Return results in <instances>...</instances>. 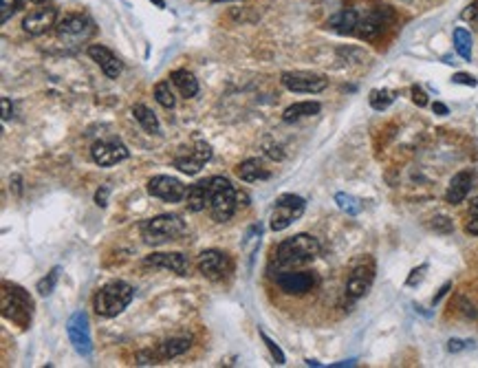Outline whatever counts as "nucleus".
Wrapping results in <instances>:
<instances>
[{"mask_svg": "<svg viewBox=\"0 0 478 368\" xmlns=\"http://www.w3.org/2000/svg\"><path fill=\"white\" fill-rule=\"evenodd\" d=\"M135 289L130 287L124 280H111L109 284L95 293L93 298V309L100 318H115L124 311V309L133 302Z\"/></svg>", "mask_w": 478, "mask_h": 368, "instance_id": "obj_1", "label": "nucleus"}, {"mask_svg": "<svg viewBox=\"0 0 478 368\" xmlns=\"http://www.w3.org/2000/svg\"><path fill=\"white\" fill-rule=\"evenodd\" d=\"M318 254H320L318 239H313V236H309V234H297L278 245L276 260L284 267H293V265L309 263V260H313Z\"/></svg>", "mask_w": 478, "mask_h": 368, "instance_id": "obj_2", "label": "nucleus"}, {"mask_svg": "<svg viewBox=\"0 0 478 368\" xmlns=\"http://www.w3.org/2000/svg\"><path fill=\"white\" fill-rule=\"evenodd\" d=\"M185 232V223L176 214H161L141 223V239L148 245H163L176 241Z\"/></svg>", "mask_w": 478, "mask_h": 368, "instance_id": "obj_3", "label": "nucleus"}, {"mask_svg": "<svg viewBox=\"0 0 478 368\" xmlns=\"http://www.w3.org/2000/svg\"><path fill=\"white\" fill-rule=\"evenodd\" d=\"M236 210V190L225 176L210 179V212L217 223L230 221Z\"/></svg>", "mask_w": 478, "mask_h": 368, "instance_id": "obj_4", "label": "nucleus"}, {"mask_svg": "<svg viewBox=\"0 0 478 368\" xmlns=\"http://www.w3.org/2000/svg\"><path fill=\"white\" fill-rule=\"evenodd\" d=\"M33 313V300L29 298V293L25 289L16 287V284H3V315L11 320L18 326H29Z\"/></svg>", "mask_w": 478, "mask_h": 368, "instance_id": "obj_5", "label": "nucleus"}, {"mask_svg": "<svg viewBox=\"0 0 478 368\" xmlns=\"http://www.w3.org/2000/svg\"><path fill=\"white\" fill-rule=\"evenodd\" d=\"M304 199L302 196H295V194H284L276 201V210L271 212V219H269V228L273 232H282L289 228L291 223H295L304 214Z\"/></svg>", "mask_w": 478, "mask_h": 368, "instance_id": "obj_6", "label": "nucleus"}, {"mask_svg": "<svg viewBox=\"0 0 478 368\" xmlns=\"http://www.w3.org/2000/svg\"><path fill=\"white\" fill-rule=\"evenodd\" d=\"M57 29V38L62 40L64 44H80L89 40L95 25L89 16H82V14H66L64 18H59V22L55 25Z\"/></svg>", "mask_w": 478, "mask_h": 368, "instance_id": "obj_7", "label": "nucleus"}, {"mask_svg": "<svg viewBox=\"0 0 478 368\" xmlns=\"http://www.w3.org/2000/svg\"><path fill=\"white\" fill-rule=\"evenodd\" d=\"M390 20H392V11L388 7L368 9L366 14H360V22H357L355 35H360V38H364V40H373L388 29Z\"/></svg>", "mask_w": 478, "mask_h": 368, "instance_id": "obj_8", "label": "nucleus"}, {"mask_svg": "<svg viewBox=\"0 0 478 368\" xmlns=\"http://www.w3.org/2000/svg\"><path fill=\"white\" fill-rule=\"evenodd\" d=\"M66 333L68 340L73 344V349L80 355H91L93 351V340H91V324H89V315L84 311H75L73 315L68 318L66 322Z\"/></svg>", "mask_w": 478, "mask_h": 368, "instance_id": "obj_9", "label": "nucleus"}, {"mask_svg": "<svg viewBox=\"0 0 478 368\" xmlns=\"http://www.w3.org/2000/svg\"><path fill=\"white\" fill-rule=\"evenodd\" d=\"M282 86L291 93H322L329 86V80L324 75L309 73V71H291L282 73Z\"/></svg>", "mask_w": 478, "mask_h": 368, "instance_id": "obj_10", "label": "nucleus"}, {"mask_svg": "<svg viewBox=\"0 0 478 368\" xmlns=\"http://www.w3.org/2000/svg\"><path fill=\"white\" fill-rule=\"evenodd\" d=\"M128 154H130V150L119 139H102V141H98V144H93V148H91L93 161L98 165H104V168L126 161Z\"/></svg>", "mask_w": 478, "mask_h": 368, "instance_id": "obj_11", "label": "nucleus"}, {"mask_svg": "<svg viewBox=\"0 0 478 368\" xmlns=\"http://www.w3.org/2000/svg\"><path fill=\"white\" fill-rule=\"evenodd\" d=\"M148 192L161 201H168V203H178V201L187 196V187L178 179H174V176L159 174L148 181Z\"/></svg>", "mask_w": 478, "mask_h": 368, "instance_id": "obj_12", "label": "nucleus"}, {"mask_svg": "<svg viewBox=\"0 0 478 368\" xmlns=\"http://www.w3.org/2000/svg\"><path fill=\"white\" fill-rule=\"evenodd\" d=\"M375 280V263L373 260H364V263L355 265L351 276H349V282H346V293L351 295V298H362V295L368 293L370 284H373Z\"/></svg>", "mask_w": 478, "mask_h": 368, "instance_id": "obj_13", "label": "nucleus"}, {"mask_svg": "<svg viewBox=\"0 0 478 368\" xmlns=\"http://www.w3.org/2000/svg\"><path fill=\"white\" fill-rule=\"evenodd\" d=\"M199 271L210 280H219L230 271V256L219 249H205L199 256Z\"/></svg>", "mask_w": 478, "mask_h": 368, "instance_id": "obj_14", "label": "nucleus"}, {"mask_svg": "<svg viewBox=\"0 0 478 368\" xmlns=\"http://www.w3.org/2000/svg\"><path fill=\"white\" fill-rule=\"evenodd\" d=\"M276 282L284 293L302 295L315 287V276L311 271H282L276 276Z\"/></svg>", "mask_w": 478, "mask_h": 368, "instance_id": "obj_15", "label": "nucleus"}, {"mask_svg": "<svg viewBox=\"0 0 478 368\" xmlns=\"http://www.w3.org/2000/svg\"><path fill=\"white\" fill-rule=\"evenodd\" d=\"M55 18H57V9H53V7L33 9L31 14H27L25 20H22V29H25V33H29V35H42L51 27L57 25Z\"/></svg>", "mask_w": 478, "mask_h": 368, "instance_id": "obj_16", "label": "nucleus"}, {"mask_svg": "<svg viewBox=\"0 0 478 368\" xmlns=\"http://www.w3.org/2000/svg\"><path fill=\"white\" fill-rule=\"evenodd\" d=\"M210 159H212V148L205 144V141H199V144L190 150L185 157L174 159V168H178L185 174H196Z\"/></svg>", "mask_w": 478, "mask_h": 368, "instance_id": "obj_17", "label": "nucleus"}, {"mask_svg": "<svg viewBox=\"0 0 478 368\" xmlns=\"http://www.w3.org/2000/svg\"><path fill=\"white\" fill-rule=\"evenodd\" d=\"M148 267H157V269H168V271H174V274L178 276H187V269H190V263H187V256L181 254V252H170V254H150L146 256V260H143Z\"/></svg>", "mask_w": 478, "mask_h": 368, "instance_id": "obj_18", "label": "nucleus"}, {"mask_svg": "<svg viewBox=\"0 0 478 368\" xmlns=\"http://www.w3.org/2000/svg\"><path fill=\"white\" fill-rule=\"evenodd\" d=\"M89 55L93 62H98V66L106 73V77L117 80L119 73H122V62H119V57L109 49V46L104 44H91L89 46Z\"/></svg>", "mask_w": 478, "mask_h": 368, "instance_id": "obj_19", "label": "nucleus"}, {"mask_svg": "<svg viewBox=\"0 0 478 368\" xmlns=\"http://www.w3.org/2000/svg\"><path fill=\"white\" fill-rule=\"evenodd\" d=\"M474 185V174L470 170H463L457 172L452 176V181L448 185V192H445V201L452 205H459L465 201V196L470 194V190Z\"/></svg>", "mask_w": 478, "mask_h": 368, "instance_id": "obj_20", "label": "nucleus"}, {"mask_svg": "<svg viewBox=\"0 0 478 368\" xmlns=\"http://www.w3.org/2000/svg\"><path fill=\"white\" fill-rule=\"evenodd\" d=\"M187 210L190 212H201L210 205V179L208 181H199L194 185L187 187Z\"/></svg>", "mask_w": 478, "mask_h": 368, "instance_id": "obj_21", "label": "nucleus"}, {"mask_svg": "<svg viewBox=\"0 0 478 368\" xmlns=\"http://www.w3.org/2000/svg\"><path fill=\"white\" fill-rule=\"evenodd\" d=\"M357 22H360V11L344 9V11H340V14H335V16L329 20V27L333 31H338V33L351 35V33L357 31Z\"/></svg>", "mask_w": 478, "mask_h": 368, "instance_id": "obj_22", "label": "nucleus"}, {"mask_svg": "<svg viewBox=\"0 0 478 368\" xmlns=\"http://www.w3.org/2000/svg\"><path fill=\"white\" fill-rule=\"evenodd\" d=\"M170 82L181 91L183 98H194V95L199 93V82H196L194 73H190V71H185V68L172 71Z\"/></svg>", "mask_w": 478, "mask_h": 368, "instance_id": "obj_23", "label": "nucleus"}, {"mask_svg": "<svg viewBox=\"0 0 478 368\" xmlns=\"http://www.w3.org/2000/svg\"><path fill=\"white\" fill-rule=\"evenodd\" d=\"M320 109H322V106L318 102H295L282 113V120L284 122H297V120H304V117L318 115Z\"/></svg>", "mask_w": 478, "mask_h": 368, "instance_id": "obj_24", "label": "nucleus"}, {"mask_svg": "<svg viewBox=\"0 0 478 368\" xmlns=\"http://www.w3.org/2000/svg\"><path fill=\"white\" fill-rule=\"evenodd\" d=\"M236 174L241 176L243 181H247V183H254L258 179H267V176H269V172L262 168V163L258 159H245L236 168Z\"/></svg>", "mask_w": 478, "mask_h": 368, "instance_id": "obj_25", "label": "nucleus"}, {"mask_svg": "<svg viewBox=\"0 0 478 368\" xmlns=\"http://www.w3.org/2000/svg\"><path fill=\"white\" fill-rule=\"evenodd\" d=\"M133 115H135V120L143 126V130H148L150 135H161V124L157 120V115H154L148 106L135 104L133 106Z\"/></svg>", "mask_w": 478, "mask_h": 368, "instance_id": "obj_26", "label": "nucleus"}, {"mask_svg": "<svg viewBox=\"0 0 478 368\" xmlns=\"http://www.w3.org/2000/svg\"><path fill=\"white\" fill-rule=\"evenodd\" d=\"M190 344H192V340L190 338H172L168 342H163L161 347H159V355L163 360H168V358H176V355H181L190 349Z\"/></svg>", "mask_w": 478, "mask_h": 368, "instance_id": "obj_27", "label": "nucleus"}, {"mask_svg": "<svg viewBox=\"0 0 478 368\" xmlns=\"http://www.w3.org/2000/svg\"><path fill=\"white\" fill-rule=\"evenodd\" d=\"M454 49L463 57V60H472V35L465 29L454 31Z\"/></svg>", "mask_w": 478, "mask_h": 368, "instance_id": "obj_28", "label": "nucleus"}, {"mask_svg": "<svg viewBox=\"0 0 478 368\" xmlns=\"http://www.w3.org/2000/svg\"><path fill=\"white\" fill-rule=\"evenodd\" d=\"M394 98H397V95H394L392 91H388V89H375L373 93H370L368 102H370V106H373L375 111H386L388 106L394 102Z\"/></svg>", "mask_w": 478, "mask_h": 368, "instance_id": "obj_29", "label": "nucleus"}, {"mask_svg": "<svg viewBox=\"0 0 478 368\" xmlns=\"http://www.w3.org/2000/svg\"><path fill=\"white\" fill-rule=\"evenodd\" d=\"M154 100H157L163 109H174L176 98H174V93L170 89V82H159V84L154 86Z\"/></svg>", "mask_w": 478, "mask_h": 368, "instance_id": "obj_30", "label": "nucleus"}, {"mask_svg": "<svg viewBox=\"0 0 478 368\" xmlns=\"http://www.w3.org/2000/svg\"><path fill=\"white\" fill-rule=\"evenodd\" d=\"M335 203H338V208L342 212H346V214H353L355 217V214H360V212H362V203L355 196H351V194L338 192L335 194Z\"/></svg>", "mask_w": 478, "mask_h": 368, "instance_id": "obj_31", "label": "nucleus"}, {"mask_svg": "<svg viewBox=\"0 0 478 368\" xmlns=\"http://www.w3.org/2000/svg\"><path fill=\"white\" fill-rule=\"evenodd\" d=\"M57 278H59V267H53L49 274H46V278H42L40 282H38V293L40 295H51L53 293V289H55V284H57Z\"/></svg>", "mask_w": 478, "mask_h": 368, "instance_id": "obj_32", "label": "nucleus"}, {"mask_svg": "<svg viewBox=\"0 0 478 368\" xmlns=\"http://www.w3.org/2000/svg\"><path fill=\"white\" fill-rule=\"evenodd\" d=\"M260 338H262V342L267 344V349H269V353H271V358L276 360V364H284V353L280 351L278 344L273 342V340L265 333V331H260Z\"/></svg>", "mask_w": 478, "mask_h": 368, "instance_id": "obj_33", "label": "nucleus"}, {"mask_svg": "<svg viewBox=\"0 0 478 368\" xmlns=\"http://www.w3.org/2000/svg\"><path fill=\"white\" fill-rule=\"evenodd\" d=\"M432 230H436V232H452L454 225H452V221L448 217H436V219H432Z\"/></svg>", "mask_w": 478, "mask_h": 368, "instance_id": "obj_34", "label": "nucleus"}, {"mask_svg": "<svg viewBox=\"0 0 478 368\" xmlns=\"http://www.w3.org/2000/svg\"><path fill=\"white\" fill-rule=\"evenodd\" d=\"M20 0H0V9H3V22L9 20V16L14 14Z\"/></svg>", "mask_w": 478, "mask_h": 368, "instance_id": "obj_35", "label": "nucleus"}, {"mask_svg": "<svg viewBox=\"0 0 478 368\" xmlns=\"http://www.w3.org/2000/svg\"><path fill=\"white\" fill-rule=\"evenodd\" d=\"M461 18H463V20H468V22H476V25H478V0H476V3H472L468 9L463 11Z\"/></svg>", "mask_w": 478, "mask_h": 368, "instance_id": "obj_36", "label": "nucleus"}, {"mask_svg": "<svg viewBox=\"0 0 478 368\" xmlns=\"http://www.w3.org/2000/svg\"><path fill=\"white\" fill-rule=\"evenodd\" d=\"M452 82H454V84H465V86H476L478 84L476 77H472L468 73H454Z\"/></svg>", "mask_w": 478, "mask_h": 368, "instance_id": "obj_37", "label": "nucleus"}, {"mask_svg": "<svg viewBox=\"0 0 478 368\" xmlns=\"http://www.w3.org/2000/svg\"><path fill=\"white\" fill-rule=\"evenodd\" d=\"M412 102L416 104V106H428V95L421 91V86H412Z\"/></svg>", "mask_w": 478, "mask_h": 368, "instance_id": "obj_38", "label": "nucleus"}, {"mask_svg": "<svg viewBox=\"0 0 478 368\" xmlns=\"http://www.w3.org/2000/svg\"><path fill=\"white\" fill-rule=\"evenodd\" d=\"M428 267L423 265V267H416V269H412V276L408 278V280H405V284H408V287H414V284L416 282H419L421 278H423V271H425Z\"/></svg>", "mask_w": 478, "mask_h": 368, "instance_id": "obj_39", "label": "nucleus"}, {"mask_svg": "<svg viewBox=\"0 0 478 368\" xmlns=\"http://www.w3.org/2000/svg\"><path fill=\"white\" fill-rule=\"evenodd\" d=\"M106 201H109V185H102V187L98 190V194H95V203L104 208Z\"/></svg>", "mask_w": 478, "mask_h": 368, "instance_id": "obj_40", "label": "nucleus"}, {"mask_svg": "<svg viewBox=\"0 0 478 368\" xmlns=\"http://www.w3.org/2000/svg\"><path fill=\"white\" fill-rule=\"evenodd\" d=\"M468 344H470V342H463V340H450V342H448V351H450V353H459V351H463V349H468Z\"/></svg>", "mask_w": 478, "mask_h": 368, "instance_id": "obj_41", "label": "nucleus"}, {"mask_svg": "<svg viewBox=\"0 0 478 368\" xmlns=\"http://www.w3.org/2000/svg\"><path fill=\"white\" fill-rule=\"evenodd\" d=\"M11 117V102H9V98H3V120L7 122Z\"/></svg>", "mask_w": 478, "mask_h": 368, "instance_id": "obj_42", "label": "nucleus"}, {"mask_svg": "<svg viewBox=\"0 0 478 368\" xmlns=\"http://www.w3.org/2000/svg\"><path fill=\"white\" fill-rule=\"evenodd\" d=\"M465 230H468V234H474V236H478V217H474V219L468 223V228H465Z\"/></svg>", "mask_w": 478, "mask_h": 368, "instance_id": "obj_43", "label": "nucleus"}, {"mask_svg": "<svg viewBox=\"0 0 478 368\" xmlns=\"http://www.w3.org/2000/svg\"><path fill=\"white\" fill-rule=\"evenodd\" d=\"M432 109H434V113H436V115H448V113H450V111H448V106H445V104H441V102H434Z\"/></svg>", "mask_w": 478, "mask_h": 368, "instance_id": "obj_44", "label": "nucleus"}, {"mask_svg": "<svg viewBox=\"0 0 478 368\" xmlns=\"http://www.w3.org/2000/svg\"><path fill=\"white\" fill-rule=\"evenodd\" d=\"M470 212H472V217H478V196H474V201L470 203Z\"/></svg>", "mask_w": 478, "mask_h": 368, "instance_id": "obj_45", "label": "nucleus"}, {"mask_svg": "<svg viewBox=\"0 0 478 368\" xmlns=\"http://www.w3.org/2000/svg\"><path fill=\"white\" fill-rule=\"evenodd\" d=\"M448 289H450V282H448V284H445V287H443V289H441V291H439V293L434 295V300H432V302L436 304V302H439V300H441V298H443V295H445V291H448Z\"/></svg>", "mask_w": 478, "mask_h": 368, "instance_id": "obj_46", "label": "nucleus"}, {"mask_svg": "<svg viewBox=\"0 0 478 368\" xmlns=\"http://www.w3.org/2000/svg\"><path fill=\"white\" fill-rule=\"evenodd\" d=\"M31 3H35V5H42V3H46V0H31Z\"/></svg>", "mask_w": 478, "mask_h": 368, "instance_id": "obj_47", "label": "nucleus"}, {"mask_svg": "<svg viewBox=\"0 0 478 368\" xmlns=\"http://www.w3.org/2000/svg\"><path fill=\"white\" fill-rule=\"evenodd\" d=\"M152 3H157L159 7H163V0H152Z\"/></svg>", "mask_w": 478, "mask_h": 368, "instance_id": "obj_48", "label": "nucleus"}, {"mask_svg": "<svg viewBox=\"0 0 478 368\" xmlns=\"http://www.w3.org/2000/svg\"><path fill=\"white\" fill-rule=\"evenodd\" d=\"M214 3H227V0H214Z\"/></svg>", "mask_w": 478, "mask_h": 368, "instance_id": "obj_49", "label": "nucleus"}]
</instances>
